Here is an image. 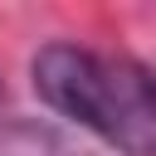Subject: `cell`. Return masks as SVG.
I'll return each instance as SVG.
<instances>
[{
  "label": "cell",
  "mask_w": 156,
  "mask_h": 156,
  "mask_svg": "<svg viewBox=\"0 0 156 156\" xmlns=\"http://www.w3.org/2000/svg\"><path fill=\"white\" fill-rule=\"evenodd\" d=\"M44 107L88 127L122 156H156V73L127 54L44 44L29 63Z\"/></svg>",
  "instance_id": "1"
}]
</instances>
